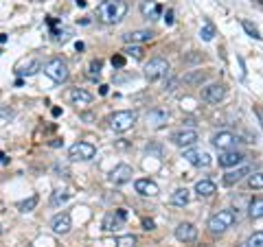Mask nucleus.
Masks as SVG:
<instances>
[{"label": "nucleus", "instance_id": "obj_1", "mask_svg": "<svg viewBox=\"0 0 263 247\" xmlns=\"http://www.w3.org/2000/svg\"><path fill=\"white\" fill-rule=\"evenodd\" d=\"M127 13V5L123 0H103L97 9V18L103 24H117L125 18Z\"/></svg>", "mask_w": 263, "mask_h": 247}, {"label": "nucleus", "instance_id": "obj_2", "mask_svg": "<svg viewBox=\"0 0 263 247\" xmlns=\"http://www.w3.org/2000/svg\"><path fill=\"white\" fill-rule=\"evenodd\" d=\"M235 221H237V215H235V210H219L217 215H213L209 219V230L213 234H221V232H226L228 228H233L235 225Z\"/></svg>", "mask_w": 263, "mask_h": 247}, {"label": "nucleus", "instance_id": "obj_3", "mask_svg": "<svg viewBox=\"0 0 263 247\" xmlns=\"http://www.w3.org/2000/svg\"><path fill=\"white\" fill-rule=\"evenodd\" d=\"M134 122H136V112H129V110L114 112L112 116H110V127L114 131H119V134L132 129V127H134Z\"/></svg>", "mask_w": 263, "mask_h": 247}, {"label": "nucleus", "instance_id": "obj_4", "mask_svg": "<svg viewBox=\"0 0 263 247\" xmlns=\"http://www.w3.org/2000/svg\"><path fill=\"white\" fill-rule=\"evenodd\" d=\"M44 72L48 77H51L53 81H57V84H64L66 79H68V66H66V61H62L60 57H53V59H48L44 64Z\"/></svg>", "mask_w": 263, "mask_h": 247}, {"label": "nucleus", "instance_id": "obj_5", "mask_svg": "<svg viewBox=\"0 0 263 247\" xmlns=\"http://www.w3.org/2000/svg\"><path fill=\"white\" fill-rule=\"evenodd\" d=\"M169 75V61L162 59V57H156V59H149V64L145 66V77L149 81H158L162 77Z\"/></svg>", "mask_w": 263, "mask_h": 247}, {"label": "nucleus", "instance_id": "obj_6", "mask_svg": "<svg viewBox=\"0 0 263 247\" xmlns=\"http://www.w3.org/2000/svg\"><path fill=\"white\" fill-rule=\"evenodd\" d=\"M95 155H97V149H95V145H90V142H75V145H70V149H68V158L75 162L92 160Z\"/></svg>", "mask_w": 263, "mask_h": 247}, {"label": "nucleus", "instance_id": "obj_7", "mask_svg": "<svg viewBox=\"0 0 263 247\" xmlns=\"http://www.w3.org/2000/svg\"><path fill=\"white\" fill-rule=\"evenodd\" d=\"M132 175H134V171H132L129 164H117L112 171H110V175H108V182L114 184V186H123V184H127Z\"/></svg>", "mask_w": 263, "mask_h": 247}, {"label": "nucleus", "instance_id": "obj_8", "mask_svg": "<svg viewBox=\"0 0 263 247\" xmlns=\"http://www.w3.org/2000/svg\"><path fill=\"white\" fill-rule=\"evenodd\" d=\"M237 138L233 131H217L215 136L211 138V142H213V147L215 149H219V151H228V149H233V147L237 145Z\"/></svg>", "mask_w": 263, "mask_h": 247}, {"label": "nucleus", "instance_id": "obj_9", "mask_svg": "<svg viewBox=\"0 0 263 247\" xmlns=\"http://www.w3.org/2000/svg\"><path fill=\"white\" fill-rule=\"evenodd\" d=\"M125 219H127V210L125 208H119L117 212H108V215L103 217V230L114 232V230H119L123 225V221Z\"/></svg>", "mask_w": 263, "mask_h": 247}, {"label": "nucleus", "instance_id": "obj_10", "mask_svg": "<svg viewBox=\"0 0 263 247\" xmlns=\"http://www.w3.org/2000/svg\"><path fill=\"white\" fill-rule=\"evenodd\" d=\"M226 96V86L224 84H211L202 90V98L206 103H219Z\"/></svg>", "mask_w": 263, "mask_h": 247}, {"label": "nucleus", "instance_id": "obj_11", "mask_svg": "<svg viewBox=\"0 0 263 247\" xmlns=\"http://www.w3.org/2000/svg\"><path fill=\"white\" fill-rule=\"evenodd\" d=\"M184 160L193 167H209L211 155L206 151H197V149H184Z\"/></svg>", "mask_w": 263, "mask_h": 247}, {"label": "nucleus", "instance_id": "obj_12", "mask_svg": "<svg viewBox=\"0 0 263 247\" xmlns=\"http://www.w3.org/2000/svg\"><path fill=\"white\" fill-rule=\"evenodd\" d=\"M197 140H200V136H197V131L195 129H182V131H178V134H174V145L176 147H191L195 145Z\"/></svg>", "mask_w": 263, "mask_h": 247}, {"label": "nucleus", "instance_id": "obj_13", "mask_svg": "<svg viewBox=\"0 0 263 247\" xmlns=\"http://www.w3.org/2000/svg\"><path fill=\"white\" fill-rule=\"evenodd\" d=\"M174 234H176V238L180 243H193L197 238V228L193 223H180Z\"/></svg>", "mask_w": 263, "mask_h": 247}, {"label": "nucleus", "instance_id": "obj_14", "mask_svg": "<svg viewBox=\"0 0 263 247\" xmlns=\"http://www.w3.org/2000/svg\"><path fill=\"white\" fill-rule=\"evenodd\" d=\"M243 158H246L243 153H239V151H233V149L221 151V153H219V167H221V169L237 167V164H241V162H243Z\"/></svg>", "mask_w": 263, "mask_h": 247}, {"label": "nucleus", "instance_id": "obj_15", "mask_svg": "<svg viewBox=\"0 0 263 247\" xmlns=\"http://www.w3.org/2000/svg\"><path fill=\"white\" fill-rule=\"evenodd\" d=\"M51 225H53V232L55 234H68L70 228H72V219H70L68 212H62V215H57L53 219Z\"/></svg>", "mask_w": 263, "mask_h": 247}, {"label": "nucleus", "instance_id": "obj_16", "mask_svg": "<svg viewBox=\"0 0 263 247\" xmlns=\"http://www.w3.org/2000/svg\"><path fill=\"white\" fill-rule=\"evenodd\" d=\"M152 37H154L152 31L141 29V31H129V33H125V35H123V42H125V44H143V42H149Z\"/></svg>", "mask_w": 263, "mask_h": 247}, {"label": "nucleus", "instance_id": "obj_17", "mask_svg": "<svg viewBox=\"0 0 263 247\" xmlns=\"http://www.w3.org/2000/svg\"><path fill=\"white\" fill-rule=\"evenodd\" d=\"M246 175H250V169L248 167H239L235 171H228L224 175V179H221V184H224V186H235L237 182H241Z\"/></svg>", "mask_w": 263, "mask_h": 247}, {"label": "nucleus", "instance_id": "obj_18", "mask_svg": "<svg viewBox=\"0 0 263 247\" xmlns=\"http://www.w3.org/2000/svg\"><path fill=\"white\" fill-rule=\"evenodd\" d=\"M134 188L138 195H145V197H154L158 195V184L152 182V179H136L134 182Z\"/></svg>", "mask_w": 263, "mask_h": 247}, {"label": "nucleus", "instance_id": "obj_19", "mask_svg": "<svg viewBox=\"0 0 263 247\" xmlns=\"http://www.w3.org/2000/svg\"><path fill=\"white\" fill-rule=\"evenodd\" d=\"M68 98L75 105H90L92 103V94H90L88 90H84V88H72L68 92Z\"/></svg>", "mask_w": 263, "mask_h": 247}, {"label": "nucleus", "instance_id": "obj_20", "mask_svg": "<svg viewBox=\"0 0 263 247\" xmlns=\"http://www.w3.org/2000/svg\"><path fill=\"white\" fill-rule=\"evenodd\" d=\"M195 193H197V197H213L217 193V186H215V182H211V179H200V182L195 184Z\"/></svg>", "mask_w": 263, "mask_h": 247}, {"label": "nucleus", "instance_id": "obj_21", "mask_svg": "<svg viewBox=\"0 0 263 247\" xmlns=\"http://www.w3.org/2000/svg\"><path fill=\"white\" fill-rule=\"evenodd\" d=\"M160 5L156 3V0H145V3L141 5V13L145 15V18H156V15H160Z\"/></svg>", "mask_w": 263, "mask_h": 247}, {"label": "nucleus", "instance_id": "obj_22", "mask_svg": "<svg viewBox=\"0 0 263 247\" xmlns=\"http://www.w3.org/2000/svg\"><path fill=\"white\" fill-rule=\"evenodd\" d=\"M42 68V61L37 59V57H31V59H27V68L24 70H15L20 77H31V75H35V72Z\"/></svg>", "mask_w": 263, "mask_h": 247}, {"label": "nucleus", "instance_id": "obj_23", "mask_svg": "<svg viewBox=\"0 0 263 247\" xmlns=\"http://www.w3.org/2000/svg\"><path fill=\"white\" fill-rule=\"evenodd\" d=\"M189 199H191V195H189L186 188H178V191L171 195V203H174V205H180V208H182V205H186Z\"/></svg>", "mask_w": 263, "mask_h": 247}, {"label": "nucleus", "instance_id": "obj_24", "mask_svg": "<svg viewBox=\"0 0 263 247\" xmlns=\"http://www.w3.org/2000/svg\"><path fill=\"white\" fill-rule=\"evenodd\" d=\"M204 79H206V72H202V70H193V72H189V75L182 77V81L186 86H200Z\"/></svg>", "mask_w": 263, "mask_h": 247}, {"label": "nucleus", "instance_id": "obj_25", "mask_svg": "<svg viewBox=\"0 0 263 247\" xmlns=\"http://www.w3.org/2000/svg\"><path fill=\"white\" fill-rule=\"evenodd\" d=\"M250 219H263V199H252L248 208Z\"/></svg>", "mask_w": 263, "mask_h": 247}, {"label": "nucleus", "instance_id": "obj_26", "mask_svg": "<svg viewBox=\"0 0 263 247\" xmlns=\"http://www.w3.org/2000/svg\"><path fill=\"white\" fill-rule=\"evenodd\" d=\"M37 201H40V197H37V195H31L29 199H24V201L18 203V210H20V212H31V210H35Z\"/></svg>", "mask_w": 263, "mask_h": 247}, {"label": "nucleus", "instance_id": "obj_27", "mask_svg": "<svg viewBox=\"0 0 263 247\" xmlns=\"http://www.w3.org/2000/svg\"><path fill=\"white\" fill-rule=\"evenodd\" d=\"M200 37L204 39V42H211L213 37H215V24L213 22H204V27H202V31H200Z\"/></svg>", "mask_w": 263, "mask_h": 247}, {"label": "nucleus", "instance_id": "obj_28", "mask_svg": "<svg viewBox=\"0 0 263 247\" xmlns=\"http://www.w3.org/2000/svg\"><path fill=\"white\" fill-rule=\"evenodd\" d=\"M248 186L252 188V191H261L263 188V173H252V175H248Z\"/></svg>", "mask_w": 263, "mask_h": 247}, {"label": "nucleus", "instance_id": "obj_29", "mask_svg": "<svg viewBox=\"0 0 263 247\" xmlns=\"http://www.w3.org/2000/svg\"><path fill=\"white\" fill-rule=\"evenodd\" d=\"M101 68H103V61L101 59H92V61H90V68H88V77L90 79H99V75H101Z\"/></svg>", "mask_w": 263, "mask_h": 247}, {"label": "nucleus", "instance_id": "obj_30", "mask_svg": "<svg viewBox=\"0 0 263 247\" xmlns=\"http://www.w3.org/2000/svg\"><path fill=\"white\" fill-rule=\"evenodd\" d=\"M246 247H263V230L259 232H254L248 236V241H246Z\"/></svg>", "mask_w": 263, "mask_h": 247}, {"label": "nucleus", "instance_id": "obj_31", "mask_svg": "<svg viewBox=\"0 0 263 247\" xmlns=\"http://www.w3.org/2000/svg\"><path fill=\"white\" fill-rule=\"evenodd\" d=\"M241 27H243V31L248 33L250 37H254V39H261V33H259V29L254 27V24H252L250 20H241Z\"/></svg>", "mask_w": 263, "mask_h": 247}, {"label": "nucleus", "instance_id": "obj_32", "mask_svg": "<svg viewBox=\"0 0 263 247\" xmlns=\"http://www.w3.org/2000/svg\"><path fill=\"white\" fill-rule=\"evenodd\" d=\"M149 118H152V125H154V127H160L162 122H167L169 114H167V112H152Z\"/></svg>", "mask_w": 263, "mask_h": 247}, {"label": "nucleus", "instance_id": "obj_33", "mask_svg": "<svg viewBox=\"0 0 263 247\" xmlns=\"http://www.w3.org/2000/svg\"><path fill=\"white\" fill-rule=\"evenodd\" d=\"M70 199V193H66V191H55L53 197H51V205H60L64 201H68Z\"/></svg>", "mask_w": 263, "mask_h": 247}, {"label": "nucleus", "instance_id": "obj_34", "mask_svg": "<svg viewBox=\"0 0 263 247\" xmlns=\"http://www.w3.org/2000/svg\"><path fill=\"white\" fill-rule=\"evenodd\" d=\"M123 53H125L127 57H134V59H143V48L138 46V44H129Z\"/></svg>", "mask_w": 263, "mask_h": 247}, {"label": "nucleus", "instance_id": "obj_35", "mask_svg": "<svg viewBox=\"0 0 263 247\" xmlns=\"http://www.w3.org/2000/svg\"><path fill=\"white\" fill-rule=\"evenodd\" d=\"M134 245H136V236H132V234L117 238V247H134Z\"/></svg>", "mask_w": 263, "mask_h": 247}, {"label": "nucleus", "instance_id": "obj_36", "mask_svg": "<svg viewBox=\"0 0 263 247\" xmlns=\"http://www.w3.org/2000/svg\"><path fill=\"white\" fill-rule=\"evenodd\" d=\"M112 66L114 68H123V66H125V55H114L112 57Z\"/></svg>", "mask_w": 263, "mask_h": 247}, {"label": "nucleus", "instance_id": "obj_37", "mask_svg": "<svg viewBox=\"0 0 263 247\" xmlns=\"http://www.w3.org/2000/svg\"><path fill=\"white\" fill-rule=\"evenodd\" d=\"M252 112H254V116L259 118V125L263 129V108H261V105H252Z\"/></svg>", "mask_w": 263, "mask_h": 247}, {"label": "nucleus", "instance_id": "obj_38", "mask_svg": "<svg viewBox=\"0 0 263 247\" xmlns=\"http://www.w3.org/2000/svg\"><path fill=\"white\" fill-rule=\"evenodd\" d=\"M164 22H167V24H174V11H167V13H164Z\"/></svg>", "mask_w": 263, "mask_h": 247}, {"label": "nucleus", "instance_id": "obj_39", "mask_svg": "<svg viewBox=\"0 0 263 247\" xmlns=\"http://www.w3.org/2000/svg\"><path fill=\"white\" fill-rule=\"evenodd\" d=\"M143 228L145 230H154V221L152 219H143Z\"/></svg>", "mask_w": 263, "mask_h": 247}, {"label": "nucleus", "instance_id": "obj_40", "mask_svg": "<svg viewBox=\"0 0 263 247\" xmlns=\"http://www.w3.org/2000/svg\"><path fill=\"white\" fill-rule=\"evenodd\" d=\"M176 86H178V79H171L169 84H167V90H169V92H174V90H176Z\"/></svg>", "mask_w": 263, "mask_h": 247}, {"label": "nucleus", "instance_id": "obj_41", "mask_svg": "<svg viewBox=\"0 0 263 247\" xmlns=\"http://www.w3.org/2000/svg\"><path fill=\"white\" fill-rule=\"evenodd\" d=\"M7 162H9V158L5 155V151H0V164H7Z\"/></svg>", "mask_w": 263, "mask_h": 247}, {"label": "nucleus", "instance_id": "obj_42", "mask_svg": "<svg viewBox=\"0 0 263 247\" xmlns=\"http://www.w3.org/2000/svg\"><path fill=\"white\" fill-rule=\"evenodd\" d=\"M51 114H53V116H62V108H53Z\"/></svg>", "mask_w": 263, "mask_h": 247}, {"label": "nucleus", "instance_id": "obj_43", "mask_svg": "<svg viewBox=\"0 0 263 247\" xmlns=\"http://www.w3.org/2000/svg\"><path fill=\"white\" fill-rule=\"evenodd\" d=\"M99 94H101V96L108 94V86H101V88H99Z\"/></svg>", "mask_w": 263, "mask_h": 247}, {"label": "nucleus", "instance_id": "obj_44", "mask_svg": "<svg viewBox=\"0 0 263 247\" xmlns=\"http://www.w3.org/2000/svg\"><path fill=\"white\" fill-rule=\"evenodd\" d=\"M75 5H77V7H81V9H84V7H86V0H75Z\"/></svg>", "mask_w": 263, "mask_h": 247}, {"label": "nucleus", "instance_id": "obj_45", "mask_svg": "<svg viewBox=\"0 0 263 247\" xmlns=\"http://www.w3.org/2000/svg\"><path fill=\"white\" fill-rule=\"evenodd\" d=\"M27 247H33V245H27Z\"/></svg>", "mask_w": 263, "mask_h": 247}]
</instances>
